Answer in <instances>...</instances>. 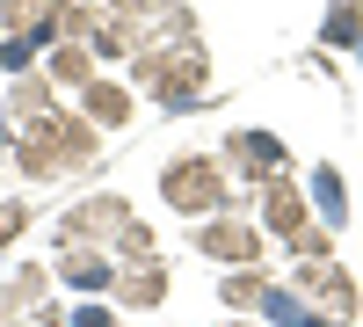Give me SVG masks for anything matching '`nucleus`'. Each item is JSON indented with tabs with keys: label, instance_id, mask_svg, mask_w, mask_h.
<instances>
[{
	"label": "nucleus",
	"instance_id": "1",
	"mask_svg": "<svg viewBox=\"0 0 363 327\" xmlns=\"http://www.w3.org/2000/svg\"><path fill=\"white\" fill-rule=\"evenodd\" d=\"M131 66H138V80L153 87L167 109H196V102H203L211 58H203V44H196L189 15H174V29H145V44L131 51Z\"/></svg>",
	"mask_w": 363,
	"mask_h": 327
},
{
	"label": "nucleus",
	"instance_id": "2",
	"mask_svg": "<svg viewBox=\"0 0 363 327\" xmlns=\"http://www.w3.org/2000/svg\"><path fill=\"white\" fill-rule=\"evenodd\" d=\"M8 145H15V167L44 174V182L95 167V153H102V138L80 109H51V116H29V124H8Z\"/></svg>",
	"mask_w": 363,
	"mask_h": 327
},
{
	"label": "nucleus",
	"instance_id": "3",
	"mask_svg": "<svg viewBox=\"0 0 363 327\" xmlns=\"http://www.w3.org/2000/svg\"><path fill=\"white\" fill-rule=\"evenodd\" d=\"M66 0H0V66L29 73V58L66 37Z\"/></svg>",
	"mask_w": 363,
	"mask_h": 327
},
{
	"label": "nucleus",
	"instance_id": "4",
	"mask_svg": "<svg viewBox=\"0 0 363 327\" xmlns=\"http://www.w3.org/2000/svg\"><path fill=\"white\" fill-rule=\"evenodd\" d=\"M262 226L277 233L298 262H327V248H335V233L306 211V189H298L291 174H269V182H262Z\"/></svg>",
	"mask_w": 363,
	"mask_h": 327
},
{
	"label": "nucleus",
	"instance_id": "5",
	"mask_svg": "<svg viewBox=\"0 0 363 327\" xmlns=\"http://www.w3.org/2000/svg\"><path fill=\"white\" fill-rule=\"evenodd\" d=\"M160 196H167V211H182V218H211V211H225V160H211V153L174 160V167L160 174Z\"/></svg>",
	"mask_w": 363,
	"mask_h": 327
},
{
	"label": "nucleus",
	"instance_id": "6",
	"mask_svg": "<svg viewBox=\"0 0 363 327\" xmlns=\"http://www.w3.org/2000/svg\"><path fill=\"white\" fill-rule=\"evenodd\" d=\"M124 226H131L124 196H87V204H73V211L58 218V248H102V255H116Z\"/></svg>",
	"mask_w": 363,
	"mask_h": 327
},
{
	"label": "nucleus",
	"instance_id": "7",
	"mask_svg": "<svg viewBox=\"0 0 363 327\" xmlns=\"http://www.w3.org/2000/svg\"><path fill=\"white\" fill-rule=\"evenodd\" d=\"M291 291H298L327 327H349V320H356V277L335 270V262H306V270L291 277Z\"/></svg>",
	"mask_w": 363,
	"mask_h": 327
},
{
	"label": "nucleus",
	"instance_id": "8",
	"mask_svg": "<svg viewBox=\"0 0 363 327\" xmlns=\"http://www.w3.org/2000/svg\"><path fill=\"white\" fill-rule=\"evenodd\" d=\"M196 248H203L211 262H233V270H255V255H262V233H255V226H240V218H225V211H211V218L196 226Z\"/></svg>",
	"mask_w": 363,
	"mask_h": 327
},
{
	"label": "nucleus",
	"instance_id": "9",
	"mask_svg": "<svg viewBox=\"0 0 363 327\" xmlns=\"http://www.w3.org/2000/svg\"><path fill=\"white\" fill-rule=\"evenodd\" d=\"M225 167H240V174H255V182H269V174L291 167V160H284V138H269V131H233V138H225Z\"/></svg>",
	"mask_w": 363,
	"mask_h": 327
},
{
	"label": "nucleus",
	"instance_id": "10",
	"mask_svg": "<svg viewBox=\"0 0 363 327\" xmlns=\"http://www.w3.org/2000/svg\"><path fill=\"white\" fill-rule=\"evenodd\" d=\"M109 291H116V299H124L131 313H138V306H160V299H167V262H160V255L124 262V270L109 277Z\"/></svg>",
	"mask_w": 363,
	"mask_h": 327
},
{
	"label": "nucleus",
	"instance_id": "11",
	"mask_svg": "<svg viewBox=\"0 0 363 327\" xmlns=\"http://www.w3.org/2000/svg\"><path fill=\"white\" fill-rule=\"evenodd\" d=\"M80 116L95 131H124L131 124V87H116V80H87L80 87Z\"/></svg>",
	"mask_w": 363,
	"mask_h": 327
},
{
	"label": "nucleus",
	"instance_id": "12",
	"mask_svg": "<svg viewBox=\"0 0 363 327\" xmlns=\"http://www.w3.org/2000/svg\"><path fill=\"white\" fill-rule=\"evenodd\" d=\"M58 277H66L73 291H109L116 255H102V248H58Z\"/></svg>",
	"mask_w": 363,
	"mask_h": 327
},
{
	"label": "nucleus",
	"instance_id": "13",
	"mask_svg": "<svg viewBox=\"0 0 363 327\" xmlns=\"http://www.w3.org/2000/svg\"><path fill=\"white\" fill-rule=\"evenodd\" d=\"M255 313H262V320H277V327H320V313H313L306 299H298V291H291V284H269Z\"/></svg>",
	"mask_w": 363,
	"mask_h": 327
},
{
	"label": "nucleus",
	"instance_id": "14",
	"mask_svg": "<svg viewBox=\"0 0 363 327\" xmlns=\"http://www.w3.org/2000/svg\"><path fill=\"white\" fill-rule=\"evenodd\" d=\"M44 80H51V87H87V80H95V58H87V51L66 37V44H51V66H44Z\"/></svg>",
	"mask_w": 363,
	"mask_h": 327
},
{
	"label": "nucleus",
	"instance_id": "15",
	"mask_svg": "<svg viewBox=\"0 0 363 327\" xmlns=\"http://www.w3.org/2000/svg\"><path fill=\"white\" fill-rule=\"evenodd\" d=\"M313 196H320V226H327V233L349 226V189H342V174H335V167H320V174H313Z\"/></svg>",
	"mask_w": 363,
	"mask_h": 327
},
{
	"label": "nucleus",
	"instance_id": "16",
	"mask_svg": "<svg viewBox=\"0 0 363 327\" xmlns=\"http://www.w3.org/2000/svg\"><path fill=\"white\" fill-rule=\"evenodd\" d=\"M218 291H225V306H240V313H255V306H262V291H269V277H262V270H233V277H225Z\"/></svg>",
	"mask_w": 363,
	"mask_h": 327
},
{
	"label": "nucleus",
	"instance_id": "17",
	"mask_svg": "<svg viewBox=\"0 0 363 327\" xmlns=\"http://www.w3.org/2000/svg\"><path fill=\"white\" fill-rule=\"evenodd\" d=\"M124 22H138V29H153V22H167V15H182V0H109Z\"/></svg>",
	"mask_w": 363,
	"mask_h": 327
},
{
	"label": "nucleus",
	"instance_id": "18",
	"mask_svg": "<svg viewBox=\"0 0 363 327\" xmlns=\"http://www.w3.org/2000/svg\"><path fill=\"white\" fill-rule=\"evenodd\" d=\"M327 44H349V51L363 44V37H356V0H342V8L327 15Z\"/></svg>",
	"mask_w": 363,
	"mask_h": 327
},
{
	"label": "nucleus",
	"instance_id": "19",
	"mask_svg": "<svg viewBox=\"0 0 363 327\" xmlns=\"http://www.w3.org/2000/svg\"><path fill=\"white\" fill-rule=\"evenodd\" d=\"M22 226H29V211H22V204H0V248H8Z\"/></svg>",
	"mask_w": 363,
	"mask_h": 327
},
{
	"label": "nucleus",
	"instance_id": "20",
	"mask_svg": "<svg viewBox=\"0 0 363 327\" xmlns=\"http://www.w3.org/2000/svg\"><path fill=\"white\" fill-rule=\"evenodd\" d=\"M66 327H124V320H116V313H102V306H80Z\"/></svg>",
	"mask_w": 363,
	"mask_h": 327
},
{
	"label": "nucleus",
	"instance_id": "21",
	"mask_svg": "<svg viewBox=\"0 0 363 327\" xmlns=\"http://www.w3.org/2000/svg\"><path fill=\"white\" fill-rule=\"evenodd\" d=\"M0 327H66V313H37V320H0Z\"/></svg>",
	"mask_w": 363,
	"mask_h": 327
},
{
	"label": "nucleus",
	"instance_id": "22",
	"mask_svg": "<svg viewBox=\"0 0 363 327\" xmlns=\"http://www.w3.org/2000/svg\"><path fill=\"white\" fill-rule=\"evenodd\" d=\"M320 327H327V320H320Z\"/></svg>",
	"mask_w": 363,
	"mask_h": 327
}]
</instances>
